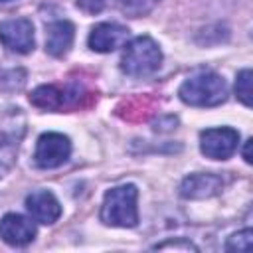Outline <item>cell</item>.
Returning <instances> with one entry per match:
<instances>
[{"mask_svg":"<svg viewBox=\"0 0 253 253\" xmlns=\"http://www.w3.org/2000/svg\"><path fill=\"white\" fill-rule=\"evenodd\" d=\"M178 95L192 107H217L227 99V85L213 71H198L180 85Z\"/></svg>","mask_w":253,"mask_h":253,"instance_id":"6da1fadb","label":"cell"},{"mask_svg":"<svg viewBox=\"0 0 253 253\" xmlns=\"http://www.w3.org/2000/svg\"><path fill=\"white\" fill-rule=\"evenodd\" d=\"M138 190L134 184H123L111 188L101 206V221L113 227H134L138 223L136 208Z\"/></svg>","mask_w":253,"mask_h":253,"instance_id":"7a4b0ae2","label":"cell"},{"mask_svg":"<svg viewBox=\"0 0 253 253\" xmlns=\"http://www.w3.org/2000/svg\"><path fill=\"white\" fill-rule=\"evenodd\" d=\"M162 63V51L158 43L148 36H138L126 43L121 69L130 77H144L154 73Z\"/></svg>","mask_w":253,"mask_h":253,"instance_id":"3957f363","label":"cell"},{"mask_svg":"<svg viewBox=\"0 0 253 253\" xmlns=\"http://www.w3.org/2000/svg\"><path fill=\"white\" fill-rule=\"evenodd\" d=\"M91 95L81 83H67L65 87L59 85H42L34 89L30 95V103L43 111H63L81 105V99Z\"/></svg>","mask_w":253,"mask_h":253,"instance_id":"277c9868","label":"cell"},{"mask_svg":"<svg viewBox=\"0 0 253 253\" xmlns=\"http://www.w3.org/2000/svg\"><path fill=\"white\" fill-rule=\"evenodd\" d=\"M24 130L26 121L20 109L0 111V178L14 164Z\"/></svg>","mask_w":253,"mask_h":253,"instance_id":"5b68a950","label":"cell"},{"mask_svg":"<svg viewBox=\"0 0 253 253\" xmlns=\"http://www.w3.org/2000/svg\"><path fill=\"white\" fill-rule=\"evenodd\" d=\"M71 154V140L61 134V132H43L38 138L36 152H34V162L38 168L51 170L67 162Z\"/></svg>","mask_w":253,"mask_h":253,"instance_id":"8992f818","label":"cell"},{"mask_svg":"<svg viewBox=\"0 0 253 253\" xmlns=\"http://www.w3.org/2000/svg\"><path fill=\"white\" fill-rule=\"evenodd\" d=\"M239 144V132L229 126L206 128L200 132V150L211 160H227Z\"/></svg>","mask_w":253,"mask_h":253,"instance_id":"52a82bcc","label":"cell"},{"mask_svg":"<svg viewBox=\"0 0 253 253\" xmlns=\"http://www.w3.org/2000/svg\"><path fill=\"white\" fill-rule=\"evenodd\" d=\"M0 42L12 53H30L36 45L34 24L28 18H10L0 22Z\"/></svg>","mask_w":253,"mask_h":253,"instance_id":"ba28073f","label":"cell"},{"mask_svg":"<svg viewBox=\"0 0 253 253\" xmlns=\"http://www.w3.org/2000/svg\"><path fill=\"white\" fill-rule=\"evenodd\" d=\"M36 225L20 213H6L0 219V239L12 247H24L36 239Z\"/></svg>","mask_w":253,"mask_h":253,"instance_id":"9c48e42d","label":"cell"},{"mask_svg":"<svg viewBox=\"0 0 253 253\" xmlns=\"http://www.w3.org/2000/svg\"><path fill=\"white\" fill-rule=\"evenodd\" d=\"M221 188H223L221 176L211 174V172H196L182 180L180 196L184 200H206V198L217 196Z\"/></svg>","mask_w":253,"mask_h":253,"instance_id":"30bf717a","label":"cell"},{"mask_svg":"<svg viewBox=\"0 0 253 253\" xmlns=\"http://www.w3.org/2000/svg\"><path fill=\"white\" fill-rule=\"evenodd\" d=\"M128 40V28L121 26V24H113V22H103L97 24L91 34H89V47L93 51L99 53H109L119 49L121 45H125Z\"/></svg>","mask_w":253,"mask_h":253,"instance_id":"8fae6325","label":"cell"},{"mask_svg":"<svg viewBox=\"0 0 253 253\" xmlns=\"http://www.w3.org/2000/svg\"><path fill=\"white\" fill-rule=\"evenodd\" d=\"M26 210L30 211L32 219L43 225H51L61 215V206L57 198L49 190H34L26 196Z\"/></svg>","mask_w":253,"mask_h":253,"instance_id":"7c38bea8","label":"cell"},{"mask_svg":"<svg viewBox=\"0 0 253 253\" xmlns=\"http://www.w3.org/2000/svg\"><path fill=\"white\" fill-rule=\"evenodd\" d=\"M73 38H75L73 24L69 20H55L47 26L45 32V51L53 57H63L71 49Z\"/></svg>","mask_w":253,"mask_h":253,"instance_id":"4fadbf2b","label":"cell"},{"mask_svg":"<svg viewBox=\"0 0 253 253\" xmlns=\"http://www.w3.org/2000/svg\"><path fill=\"white\" fill-rule=\"evenodd\" d=\"M160 0H117L119 8L123 14L130 16V18H140L146 16L148 12H152L156 8Z\"/></svg>","mask_w":253,"mask_h":253,"instance_id":"5bb4252c","label":"cell"},{"mask_svg":"<svg viewBox=\"0 0 253 253\" xmlns=\"http://www.w3.org/2000/svg\"><path fill=\"white\" fill-rule=\"evenodd\" d=\"M251 69H241L237 73V79H235V95L237 99L245 105V107H251Z\"/></svg>","mask_w":253,"mask_h":253,"instance_id":"9a60e30c","label":"cell"},{"mask_svg":"<svg viewBox=\"0 0 253 253\" xmlns=\"http://www.w3.org/2000/svg\"><path fill=\"white\" fill-rule=\"evenodd\" d=\"M251 243H253V231L251 229H243L235 235L229 237L225 249L227 251H251Z\"/></svg>","mask_w":253,"mask_h":253,"instance_id":"2e32d148","label":"cell"},{"mask_svg":"<svg viewBox=\"0 0 253 253\" xmlns=\"http://www.w3.org/2000/svg\"><path fill=\"white\" fill-rule=\"evenodd\" d=\"M75 2L87 14H99L107 6V0H75Z\"/></svg>","mask_w":253,"mask_h":253,"instance_id":"e0dca14e","label":"cell"},{"mask_svg":"<svg viewBox=\"0 0 253 253\" xmlns=\"http://www.w3.org/2000/svg\"><path fill=\"white\" fill-rule=\"evenodd\" d=\"M166 247H174V249H192L196 251V245H192L190 241H164V243H158L154 245V249H166Z\"/></svg>","mask_w":253,"mask_h":253,"instance_id":"ac0fdd59","label":"cell"},{"mask_svg":"<svg viewBox=\"0 0 253 253\" xmlns=\"http://www.w3.org/2000/svg\"><path fill=\"white\" fill-rule=\"evenodd\" d=\"M251 142H253V140L249 138V140L245 142V146H243V160H245L247 164H251V162H253V158H251Z\"/></svg>","mask_w":253,"mask_h":253,"instance_id":"d6986e66","label":"cell"},{"mask_svg":"<svg viewBox=\"0 0 253 253\" xmlns=\"http://www.w3.org/2000/svg\"><path fill=\"white\" fill-rule=\"evenodd\" d=\"M0 2H10V0H0Z\"/></svg>","mask_w":253,"mask_h":253,"instance_id":"ffe728a7","label":"cell"}]
</instances>
